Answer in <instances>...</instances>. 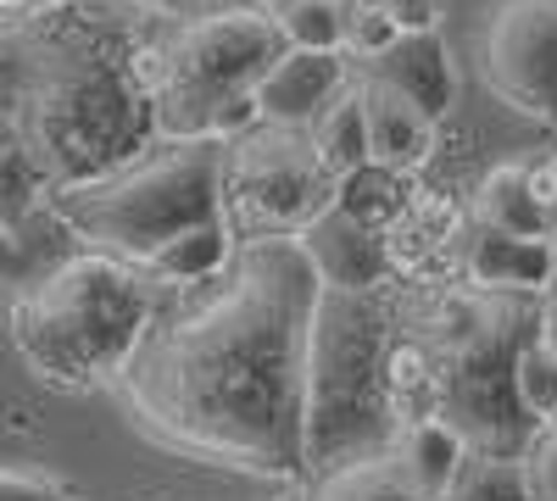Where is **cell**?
Returning <instances> with one entry per match:
<instances>
[{
	"mask_svg": "<svg viewBox=\"0 0 557 501\" xmlns=\"http://www.w3.org/2000/svg\"><path fill=\"white\" fill-rule=\"evenodd\" d=\"M212 290L151 317L117 390L168 451L218 468L301 474V356L323 290L301 240H246Z\"/></svg>",
	"mask_w": 557,
	"mask_h": 501,
	"instance_id": "1",
	"label": "cell"
},
{
	"mask_svg": "<svg viewBox=\"0 0 557 501\" xmlns=\"http://www.w3.org/2000/svg\"><path fill=\"white\" fill-rule=\"evenodd\" d=\"M0 123L51 196L146 156L157 134L128 51L62 7L0 28Z\"/></svg>",
	"mask_w": 557,
	"mask_h": 501,
	"instance_id": "2",
	"label": "cell"
},
{
	"mask_svg": "<svg viewBox=\"0 0 557 501\" xmlns=\"http://www.w3.org/2000/svg\"><path fill=\"white\" fill-rule=\"evenodd\" d=\"M546 296L524 290H446L430 301L418 346L430 356L435 418L462 435L474 458H530L535 424L519 413L513 362L519 351L546 335Z\"/></svg>",
	"mask_w": 557,
	"mask_h": 501,
	"instance_id": "3",
	"label": "cell"
},
{
	"mask_svg": "<svg viewBox=\"0 0 557 501\" xmlns=\"http://www.w3.org/2000/svg\"><path fill=\"white\" fill-rule=\"evenodd\" d=\"M396 346L391 312L374 290L323 285L307 324L301 356V468L341 474L351 463H374L396 440L385 356Z\"/></svg>",
	"mask_w": 557,
	"mask_h": 501,
	"instance_id": "4",
	"label": "cell"
},
{
	"mask_svg": "<svg viewBox=\"0 0 557 501\" xmlns=\"http://www.w3.org/2000/svg\"><path fill=\"white\" fill-rule=\"evenodd\" d=\"M151 317L157 296L146 273L101 251H78L12 296L7 324L12 346L39 379L89 390L107 379L117 385L123 362L134 356L139 335L151 329Z\"/></svg>",
	"mask_w": 557,
	"mask_h": 501,
	"instance_id": "5",
	"label": "cell"
},
{
	"mask_svg": "<svg viewBox=\"0 0 557 501\" xmlns=\"http://www.w3.org/2000/svg\"><path fill=\"white\" fill-rule=\"evenodd\" d=\"M223 151L218 140H168L107 178L57 190L51 212L89 251L146 267L184 229L223 223Z\"/></svg>",
	"mask_w": 557,
	"mask_h": 501,
	"instance_id": "6",
	"label": "cell"
},
{
	"mask_svg": "<svg viewBox=\"0 0 557 501\" xmlns=\"http://www.w3.org/2000/svg\"><path fill=\"white\" fill-rule=\"evenodd\" d=\"M285 51L268 12L240 7L223 17L178 23L162 45H128V73L146 89L162 140H212V117L251 96L268 62Z\"/></svg>",
	"mask_w": 557,
	"mask_h": 501,
	"instance_id": "7",
	"label": "cell"
},
{
	"mask_svg": "<svg viewBox=\"0 0 557 501\" xmlns=\"http://www.w3.org/2000/svg\"><path fill=\"white\" fill-rule=\"evenodd\" d=\"M341 185L318 162L307 128L257 123L223 151V223L246 240H296L335 206Z\"/></svg>",
	"mask_w": 557,
	"mask_h": 501,
	"instance_id": "8",
	"label": "cell"
},
{
	"mask_svg": "<svg viewBox=\"0 0 557 501\" xmlns=\"http://www.w3.org/2000/svg\"><path fill=\"white\" fill-rule=\"evenodd\" d=\"M485 84L513 112L557 123V0H502L491 12Z\"/></svg>",
	"mask_w": 557,
	"mask_h": 501,
	"instance_id": "9",
	"label": "cell"
},
{
	"mask_svg": "<svg viewBox=\"0 0 557 501\" xmlns=\"http://www.w3.org/2000/svg\"><path fill=\"white\" fill-rule=\"evenodd\" d=\"M346 62L341 57H318V51H278L268 62V73L251 84V101L262 123H285V128H307L323 107L346 89Z\"/></svg>",
	"mask_w": 557,
	"mask_h": 501,
	"instance_id": "10",
	"label": "cell"
},
{
	"mask_svg": "<svg viewBox=\"0 0 557 501\" xmlns=\"http://www.w3.org/2000/svg\"><path fill=\"white\" fill-rule=\"evenodd\" d=\"M307 262L318 267V279L330 290H374L385 279V235L362 229L357 217H346L341 206H330L323 217H312L296 235Z\"/></svg>",
	"mask_w": 557,
	"mask_h": 501,
	"instance_id": "11",
	"label": "cell"
},
{
	"mask_svg": "<svg viewBox=\"0 0 557 501\" xmlns=\"http://www.w3.org/2000/svg\"><path fill=\"white\" fill-rule=\"evenodd\" d=\"M357 101H362V128H368V162L401 173L412 162H424L435 146V123L418 112L407 96H396L380 78H357Z\"/></svg>",
	"mask_w": 557,
	"mask_h": 501,
	"instance_id": "12",
	"label": "cell"
},
{
	"mask_svg": "<svg viewBox=\"0 0 557 501\" xmlns=\"http://www.w3.org/2000/svg\"><path fill=\"white\" fill-rule=\"evenodd\" d=\"M368 78L391 84L396 96H407L430 123H435V117L451 107V96H457V73H451V62H446L441 34H401L391 51L368 67Z\"/></svg>",
	"mask_w": 557,
	"mask_h": 501,
	"instance_id": "13",
	"label": "cell"
},
{
	"mask_svg": "<svg viewBox=\"0 0 557 501\" xmlns=\"http://www.w3.org/2000/svg\"><path fill=\"white\" fill-rule=\"evenodd\" d=\"M557 279V246L552 240H513L480 229L469 246V285L474 290H524L546 296Z\"/></svg>",
	"mask_w": 557,
	"mask_h": 501,
	"instance_id": "14",
	"label": "cell"
},
{
	"mask_svg": "<svg viewBox=\"0 0 557 501\" xmlns=\"http://www.w3.org/2000/svg\"><path fill=\"white\" fill-rule=\"evenodd\" d=\"M385 463L396 468V479L418 496H430V501H446L457 468L469 463V446H462L457 429H446L441 418H424V424H407L391 451H385Z\"/></svg>",
	"mask_w": 557,
	"mask_h": 501,
	"instance_id": "15",
	"label": "cell"
},
{
	"mask_svg": "<svg viewBox=\"0 0 557 501\" xmlns=\"http://www.w3.org/2000/svg\"><path fill=\"white\" fill-rule=\"evenodd\" d=\"M474 217H480V229L491 235H513V240H552V223L530 190V167L519 162H502L480 178V190H474Z\"/></svg>",
	"mask_w": 557,
	"mask_h": 501,
	"instance_id": "16",
	"label": "cell"
},
{
	"mask_svg": "<svg viewBox=\"0 0 557 501\" xmlns=\"http://www.w3.org/2000/svg\"><path fill=\"white\" fill-rule=\"evenodd\" d=\"M307 140H312L318 162L330 167L335 185L368 167V128H362V101H357V84H346L341 96H335L330 107H323V112L307 123Z\"/></svg>",
	"mask_w": 557,
	"mask_h": 501,
	"instance_id": "17",
	"label": "cell"
},
{
	"mask_svg": "<svg viewBox=\"0 0 557 501\" xmlns=\"http://www.w3.org/2000/svg\"><path fill=\"white\" fill-rule=\"evenodd\" d=\"M235 256V235H228V223H201V229H184L178 240H168L146 273L162 285H201V279H218Z\"/></svg>",
	"mask_w": 557,
	"mask_h": 501,
	"instance_id": "18",
	"label": "cell"
},
{
	"mask_svg": "<svg viewBox=\"0 0 557 501\" xmlns=\"http://www.w3.org/2000/svg\"><path fill=\"white\" fill-rule=\"evenodd\" d=\"M273 34L285 51H318V57H341L346 39V0H278L268 12Z\"/></svg>",
	"mask_w": 557,
	"mask_h": 501,
	"instance_id": "19",
	"label": "cell"
},
{
	"mask_svg": "<svg viewBox=\"0 0 557 501\" xmlns=\"http://www.w3.org/2000/svg\"><path fill=\"white\" fill-rule=\"evenodd\" d=\"M335 206H341L346 217H357L362 229L385 235L391 223L407 212V196H401V178H396V173H385V167L368 162L362 173L341 178V196H335Z\"/></svg>",
	"mask_w": 557,
	"mask_h": 501,
	"instance_id": "20",
	"label": "cell"
},
{
	"mask_svg": "<svg viewBox=\"0 0 557 501\" xmlns=\"http://www.w3.org/2000/svg\"><path fill=\"white\" fill-rule=\"evenodd\" d=\"M513 396H519V413L535 429L557 424V346H552V335H535L519 351V362H513Z\"/></svg>",
	"mask_w": 557,
	"mask_h": 501,
	"instance_id": "21",
	"label": "cell"
},
{
	"mask_svg": "<svg viewBox=\"0 0 557 501\" xmlns=\"http://www.w3.org/2000/svg\"><path fill=\"white\" fill-rule=\"evenodd\" d=\"M446 501H530V468L524 458H474L469 451Z\"/></svg>",
	"mask_w": 557,
	"mask_h": 501,
	"instance_id": "22",
	"label": "cell"
},
{
	"mask_svg": "<svg viewBox=\"0 0 557 501\" xmlns=\"http://www.w3.org/2000/svg\"><path fill=\"white\" fill-rule=\"evenodd\" d=\"M307 501H430V496L407 490L396 479V468L385 458H374V463H351L341 474H323Z\"/></svg>",
	"mask_w": 557,
	"mask_h": 501,
	"instance_id": "23",
	"label": "cell"
},
{
	"mask_svg": "<svg viewBox=\"0 0 557 501\" xmlns=\"http://www.w3.org/2000/svg\"><path fill=\"white\" fill-rule=\"evenodd\" d=\"M396 23L385 12H346V39H341V57H357L362 67H374L391 45H396Z\"/></svg>",
	"mask_w": 557,
	"mask_h": 501,
	"instance_id": "24",
	"label": "cell"
},
{
	"mask_svg": "<svg viewBox=\"0 0 557 501\" xmlns=\"http://www.w3.org/2000/svg\"><path fill=\"white\" fill-rule=\"evenodd\" d=\"M530 501H557V429H546L535 446H530Z\"/></svg>",
	"mask_w": 557,
	"mask_h": 501,
	"instance_id": "25",
	"label": "cell"
},
{
	"mask_svg": "<svg viewBox=\"0 0 557 501\" xmlns=\"http://www.w3.org/2000/svg\"><path fill=\"white\" fill-rule=\"evenodd\" d=\"M0 501H73V496L34 468H0Z\"/></svg>",
	"mask_w": 557,
	"mask_h": 501,
	"instance_id": "26",
	"label": "cell"
},
{
	"mask_svg": "<svg viewBox=\"0 0 557 501\" xmlns=\"http://www.w3.org/2000/svg\"><path fill=\"white\" fill-rule=\"evenodd\" d=\"M139 12H157L173 23H201V17H223V12H240L246 0H134Z\"/></svg>",
	"mask_w": 557,
	"mask_h": 501,
	"instance_id": "27",
	"label": "cell"
},
{
	"mask_svg": "<svg viewBox=\"0 0 557 501\" xmlns=\"http://www.w3.org/2000/svg\"><path fill=\"white\" fill-rule=\"evenodd\" d=\"M380 12L396 23V34H435V28H441V12H446V0H385Z\"/></svg>",
	"mask_w": 557,
	"mask_h": 501,
	"instance_id": "28",
	"label": "cell"
},
{
	"mask_svg": "<svg viewBox=\"0 0 557 501\" xmlns=\"http://www.w3.org/2000/svg\"><path fill=\"white\" fill-rule=\"evenodd\" d=\"M28 285V251H23V240H17V229H7L0 223V290H23Z\"/></svg>",
	"mask_w": 557,
	"mask_h": 501,
	"instance_id": "29",
	"label": "cell"
},
{
	"mask_svg": "<svg viewBox=\"0 0 557 501\" xmlns=\"http://www.w3.org/2000/svg\"><path fill=\"white\" fill-rule=\"evenodd\" d=\"M530 190H535V201H541V212L552 223V235H557V156H546L541 167H530Z\"/></svg>",
	"mask_w": 557,
	"mask_h": 501,
	"instance_id": "30",
	"label": "cell"
},
{
	"mask_svg": "<svg viewBox=\"0 0 557 501\" xmlns=\"http://www.w3.org/2000/svg\"><path fill=\"white\" fill-rule=\"evenodd\" d=\"M62 0H0V12H12V17H34V12H57Z\"/></svg>",
	"mask_w": 557,
	"mask_h": 501,
	"instance_id": "31",
	"label": "cell"
},
{
	"mask_svg": "<svg viewBox=\"0 0 557 501\" xmlns=\"http://www.w3.org/2000/svg\"><path fill=\"white\" fill-rule=\"evenodd\" d=\"M546 335H552V346H557V306H552V317H546Z\"/></svg>",
	"mask_w": 557,
	"mask_h": 501,
	"instance_id": "32",
	"label": "cell"
},
{
	"mask_svg": "<svg viewBox=\"0 0 557 501\" xmlns=\"http://www.w3.org/2000/svg\"><path fill=\"white\" fill-rule=\"evenodd\" d=\"M246 7H257V12H262V7H268V12H273V7H278V0H246Z\"/></svg>",
	"mask_w": 557,
	"mask_h": 501,
	"instance_id": "33",
	"label": "cell"
},
{
	"mask_svg": "<svg viewBox=\"0 0 557 501\" xmlns=\"http://www.w3.org/2000/svg\"><path fill=\"white\" fill-rule=\"evenodd\" d=\"M552 246H557V235H552Z\"/></svg>",
	"mask_w": 557,
	"mask_h": 501,
	"instance_id": "34",
	"label": "cell"
},
{
	"mask_svg": "<svg viewBox=\"0 0 557 501\" xmlns=\"http://www.w3.org/2000/svg\"><path fill=\"white\" fill-rule=\"evenodd\" d=\"M62 7H67V0H62Z\"/></svg>",
	"mask_w": 557,
	"mask_h": 501,
	"instance_id": "35",
	"label": "cell"
}]
</instances>
